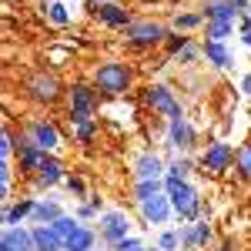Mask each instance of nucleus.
Segmentation results:
<instances>
[{
  "mask_svg": "<svg viewBox=\"0 0 251 251\" xmlns=\"http://www.w3.org/2000/svg\"><path fill=\"white\" fill-rule=\"evenodd\" d=\"M91 84L100 97H127L134 91V71L124 60H100L91 74Z\"/></svg>",
  "mask_w": 251,
  "mask_h": 251,
  "instance_id": "obj_1",
  "label": "nucleus"
},
{
  "mask_svg": "<svg viewBox=\"0 0 251 251\" xmlns=\"http://www.w3.org/2000/svg\"><path fill=\"white\" fill-rule=\"evenodd\" d=\"M164 191L171 198L174 218L181 225H191V221H201V211H204V201H201V191L194 181H177V177H164Z\"/></svg>",
  "mask_w": 251,
  "mask_h": 251,
  "instance_id": "obj_2",
  "label": "nucleus"
},
{
  "mask_svg": "<svg viewBox=\"0 0 251 251\" xmlns=\"http://www.w3.org/2000/svg\"><path fill=\"white\" fill-rule=\"evenodd\" d=\"M97 107H100V94H97L94 84L74 80V84L67 87V117H71V124L97 117Z\"/></svg>",
  "mask_w": 251,
  "mask_h": 251,
  "instance_id": "obj_3",
  "label": "nucleus"
},
{
  "mask_svg": "<svg viewBox=\"0 0 251 251\" xmlns=\"http://www.w3.org/2000/svg\"><path fill=\"white\" fill-rule=\"evenodd\" d=\"M168 37H171V27L161 24V20H134V24L124 30V44H127V47H137V50L168 44Z\"/></svg>",
  "mask_w": 251,
  "mask_h": 251,
  "instance_id": "obj_4",
  "label": "nucleus"
},
{
  "mask_svg": "<svg viewBox=\"0 0 251 251\" xmlns=\"http://www.w3.org/2000/svg\"><path fill=\"white\" fill-rule=\"evenodd\" d=\"M141 97H144V107H148V111H154L157 117H164V121L184 117V104L177 100V94H174L168 84H148Z\"/></svg>",
  "mask_w": 251,
  "mask_h": 251,
  "instance_id": "obj_5",
  "label": "nucleus"
},
{
  "mask_svg": "<svg viewBox=\"0 0 251 251\" xmlns=\"http://www.w3.org/2000/svg\"><path fill=\"white\" fill-rule=\"evenodd\" d=\"M24 91H27V97H30L34 104H57L60 97H67V87H64L60 77L50 74V71L30 74V77L24 80Z\"/></svg>",
  "mask_w": 251,
  "mask_h": 251,
  "instance_id": "obj_6",
  "label": "nucleus"
},
{
  "mask_svg": "<svg viewBox=\"0 0 251 251\" xmlns=\"http://www.w3.org/2000/svg\"><path fill=\"white\" fill-rule=\"evenodd\" d=\"M97 234H100V241H104L107 248L114 251L124 238H131V218H127V211L107 208V211L97 218Z\"/></svg>",
  "mask_w": 251,
  "mask_h": 251,
  "instance_id": "obj_7",
  "label": "nucleus"
},
{
  "mask_svg": "<svg viewBox=\"0 0 251 251\" xmlns=\"http://www.w3.org/2000/svg\"><path fill=\"white\" fill-rule=\"evenodd\" d=\"M20 134L27 137L34 148H40L44 154H54L60 144H64V137H60V127L54 124V121H47V117H34V121H27V127H24Z\"/></svg>",
  "mask_w": 251,
  "mask_h": 251,
  "instance_id": "obj_8",
  "label": "nucleus"
},
{
  "mask_svg": "<svg viewBox=\"0 0 251 251\" xmlns=\"http://www.w3.org/2000/svg\"><path fill=\"white\" fill-rule=\"evenodd\" d=\"M164 144H168V151H174V154H191L194 151V144H198V127L188 121V114L168 121V127H164Z\"/></svg>",
  "mask_w": 251,
  "mask_h": 251,
  "instance_id": "obj_9",
  "label": "nucleus"
},
{
  "mask_svg": "<svg viewBox=\"0 0 251 251\" xmlns=\"http://www.w3.org/2000/svg\"><path fill=\"white\" fill-rule=\"evenodd\" d=\"M168 177V161L157 151H137L131 157V181H164Z\"/></svg>",
  "mask_w": 251,
  "mask_h": 251,
  "instance_id": "obj_10",
  "label": "nucleus"
},
{
  "mask_svg": "<svg viewBox=\"0 0 251 251\" xmlns=\"http://www.w3.org/2000/svg\"><path fill=\"white\" fill-rule=\"evenodd\" d=\"M198 164L204 168V174H225L234 164V148L228 141H211L204 144V151L198 154Z\"/></svg>",
  "mask_w": 251,
  "mask_h": 251,
  "instance_id": "obj_11",
  "label": "nucleus"
},
{
  "mask_svg": "<svg viewBox=\"0 0 251 251\" xmlns=\"http://www.w3.org/2000/svg\"><path fill=\"white\" fill-rule=\"evenodd\" d=\"M177 234H181V251H204L214 245V228L208 218L191 221V225H181Z\"/></svg>",
  "mask_w": 251,
  "mask_h": 251,
  "instance_id": "obj_12",
  "label": "nucleus"
},
{
  "mask_svg": "<svg viewBox=\"0 0 251 251\" xmlns=\"http://www.w3.org/2000/svg\"><path fill=\"white\" fill-rule=\"evenodd\" d=\"M137 211H141V221L151 225V228H164V225L174 218V208H171L168 191H161V194H154V198H148V201H141Z\"/></svg>",
  "mask_w": 251,
  "mask_h": 251,
  "instance_id": "obj_13",
  "label": "nucleus"
},
{
  "mask_svg": "<svg viewBox=\"0 0 251 251\" xmlns=\"http://www.w3.org/2000/svg\"><path fill=\"white\" fill-rule=\"evenodd\" d=\"M67 181V168H64V161H60L57 154H47L44 157V164L37 168V174H34V188L37 191H54L57 184H64Z\"/></svg>",
  "mask_w": 251,
  "mask_h": 251,
  "instance_id": "obj_14",
  "label": "nucleus"
},
{
  "mask_svg": "<svg viewBox=\"0 0 251 251\" xmlns=\"http://www.w3.org/2000/svg\"><path fill=\"white\" fill-rule=\"evenodd\" d=\"M0 251H37V245H34V228H27V225L3 228V234H0Z\"/></svg>",
  "mask_w": 251,
  "mask_h": 251,
  "instance_id": "obj_15",
  "label": "nucleus"
},
{
  "mask_svg": "<svg viewBox=\"0 0 251 251\" xmlns=\"http://www.w3.org/2000/svg\"><path fill=\"white\" fill-rule=\"evenodd\" d=\"M34 204H37V194H27V198H20V201H7V204H3V228L27 225L30 214H34Z\"/></svg>",
  "mask_w": 251,
  "mask_h": 251,
  "instance_id": "obj_16",
  "label": "nucleus"
},
{
  "mask_svg": "<svg viewBox=\"0 0 251 251\" xmlns=\"http://www.w3.org/2000/svg\"><path fill=\"white\" fill-rule=\"evenodd\" d=\"M44 157H47V154H44L40 148H34L24 134H17V171L20 174H30V177H34L37 168L44 164Z\"/></svg>",
  "mask_w": 251,
  "mask_h": 251,
  "instance_id": "obj_17",
  "label": "nucleus"
},
{
  "mask_svg": "<svg viewBox=\"0 0 251 251\" xmlns=\"http://www.w3.org/2000/svg\"><path fill=\"white\" fill-rule=\"evenodd\" d=\"M97 20L104 24V27H111V30H127L131 24H134V17L121 7V3H97Z\"/></svg>",
  "mask_w": 251,
  "mask_h": 251,
  "instance_id": "obj_18",
  "label": "nucleus"
},
{
  "mask_svg": "<svg viewBox=\"0 0 251 251\" xmlns=\"http://www.w3.org/2000/svg\"><path fill=\"white\" fill-rule=\"evenodd\" d=\"M201 57L208 60L214 71H228V67L234 64L228 44H221V40H204V44H201Z\"/></svg>",
  "mask_w": 251,
  "mask_h": 251,
  "instance_id": "obj_19",
  "label": "nucleus"
},
{
  "mask_svg": "<svg viewBox=\"0 0 251 251\" xmlns=\"http://www.w3.org/2000/svg\"><path fill=\"white\" fill-rule=\"evenodd\" d=\"M40 14H44L47 24H54V27H67L74 20V7L67 0H44L40 3Z\"/></svg>",
  "mask_w": 251,
  "mask_h": 251,
  "instance_id": "obj_20",
  "label": "nucleus"
},
{
  "mask_svg": "<svg viewBox=\"0 0 251 251\" xmlns=\"http://www.w3.org/2000/svg\"><path fill=\"white\" fill-rule=\"evenodd\" d=\"M64 208H60L57 198H40L37 194V204H34V214H30V225H54Z\"/></svg>",
  "mask_w": 251,
  "mask_h": 251,
  "instance_id": "obj_21",
  "label": "nucleus"
},
{
  "mask_svg": "<svg viewBox=\"0 0 251 251\" xmlns=\"http://www.w3.org/2000/svg\"><path fill=\"white\" fill-rule=\"evenodd\" d=\"M201 14H204V24H211V20H238L241 14L234 10L231 0H204L201 3Z\"/></svg>",
  "mask_w": 251,
  "mask_h": 251,
  "instance_id": "obj_22",
  "label": "nucleus"
},
{
  "mask_svg": "<svg viewBox=\"0 0 251 251\" xmlns=\"http://www.w3.org/2000/svg\"><path fill=\"white\" fill-rule=\"evenodd\" d=\"M64 251H97V231L91 225H80L77 231L64 241Z\"/></svg>",
  "mask_w": 251,
  "mask_h": 251,
  "instance_id": "obj_23",
  "label": "nucleus"
},
{
  "mask_svg": "<svg viewBox=\"0 0 251 251\" xmlns=\"http://www.w3.org/2000/svg\"><path fill=\"white\" fill-rule=\"evenodd\" d=\"M34 245L37 251H64V238L54 231V225H34Z\"/></svg>",
  "mask_w": 251,
  "mask_h": 251,
  "instance_id": "obj_24",
  "label": "nucleus"
},
{
  "mask_svg": "<svg viewBox=\"0 0 251 251\" xmlns=\"http://www.w3.org/2000/svg\"><path fill=\"white\" fill-rule=\"evenodd\" d=\"M204 24V14L201 10H181V14H174L171 20V30H177V34H191V30H198Z\"/></svg>",
  "mask_w": 251,
  "mask_h": 251,
  "instance_id": "obj_25",
  "label": "nucleus"
},
{
  "mask_svg": "<svg viewBox=\"0 0 251 251\" xmlns=\"http://www.w3.org/2000/svg\"><path fill=\"white\" fill-rule=\"evenodd\" d=\"M194 174V161L188 154H174L168 161V177H177V181H191Z\"/></svg>",
  "mask_w": 251,
  "mask_h": 251,
  "instance_id": "obj_26",
  "label": "nucleus"
},
{
  "mask_svg": "<svg viewBox=\"0 0 251 251\" xmlns=\"http://www.w3.org/2000/svg\"><path fill=\"white\" fill-rule=\"evenodd\" d=\"M74 214H77L80 221H94V218H100V214H104V201H100L97 194H87L77 208H74Z\"/></svg>",
  "mask_w": 251,
  "mask_h": 251,
  "instance_id": "obj_27",
  "label": "nucleus"
},
{
  "mask_svg": "<svg viewBox=\"0 0 251 251\" xmlns=\"http://www.w3.org/2000/svg\"><path fill=\"white\" fill-rule=\"evenodd\" d=\"M164 191V181H134L131 184V198H134V204L141 201H148V198H154V194Z\"/></svg>",
  "mask_w": 251,
  "mask_h": 251,
  "instance_id": "obj_28",
  "label": "nucleus"
},
{
  "mask_svg": "<svg viewBox=\"0 0 251 251\" xmlns=\"http://www.w3.org/2000/svg\"><path fill=\"white\" fill-rule=\"evenodd\" d=\"M97 117H91V121H77V124H71V134H74V141L77 144H91L97 137Z\"/></svg>",
  "mask_w": 251,
  "mask_h": 251,
  "instance_id": "obj_29",
  "label": "nucleus"
},
{
  "mask_svg": "<svg viewBox=\"0 0 251 251\" xmlns=\"http://www.w3.org/2000/svg\"><path fill=\"white\" fill-rule=\"evenodd\" d=\"M234 171H238L241 181H248V184H251V141H248V144H241V148L234 151Z\"/></svg>",
  "mask_w": 251,
  "mask_h": 251,
  "instance_id": "obj_30",
  "label": "nucleus"
},
{
  "mask_svg": "<svg viewBox=\"0 0 251 251\" xmlns=\"http://www.w3.org/2000/svg\"><path fill=\"white\" fill-rule=\"evenodd\" d=\"M204 30H208V40L228 44V37L234 34V20H211V24H204Z\"/></svg>",
  "mask_w": 251,
  "mask_h": 251,
  "instance_id": "obj_31",
  "label": "nucleus"
},
{
  "mask_svg": "<svg viewBox=\"0 0 251 251\" xmlns=\"http://www.w3.org/2000/svg\"><path fill=\"white\" fill-rule=\"evenodd\" d=\"M14 154H17V134L10 127H3V134H0V164H10Z\"/></svg>",
  "mask_w": 251,
  "mask_h": 251,
  "instance_id": "obj_32",
  "label": "nucleus"
},
{
  "mask_svg": "<svg viewBox=\"0 0 251 251\" xmlns=\"http://www.w3.org/2000/svg\"><path fill=\"white\" fill-rule=\"evenodd\" d=\"M157 248L161 251H181V234H177V228H161L157 231Z\"/></svg>",
  "mask_w": 251,
  "mask_h": 251,
  "instance_id": "obj_33",
  "label": "nucleus"
},
{
  "mask_svg": "<svg viewBox=\"0 0 251 251\" xmlns=\"http://www.w3.org/2000/svg\"><path fill=\"white\" fill-rule=\"evenodd\" d=\"M10 188H14V168L10 164H0V201H14L10 198Z\"/></svg>",
  "mask_w": 251,
  "mask_h": 251,
  "instance_id": "obj_34",
  "label": "nucleus"
},
{
  "mask_svg": "<svg viewBox=\"0 0 251 251\" xmlns=\"http://www.w3.org/2000/svg\"><path fill=\"white\" fill-rule=\"evenodd\" d=\"M188 44H194V37H188V34H177V30H171V37H168V44H164V47H168V54H174V57H177V54H181V50H184Z\"/></svg>",
  "mask_w": 251,
  "mask_h": 251,
  "instance_id": "obj_35",
  "label": "nucleus"
},
{
  "mask_svg": "<svg viewBox=\"0 0 251 251\" xmlns=\"http://www.w3.org/2000/svg\"><path fill=\"white\" fill-rule=\"evenodd\" d=\"M114 251H161V248H157V245L151 248V245H144V241H141L137 234H131V238H124V241H121Z\"/></svg>",
  "mask_w": 251,
  "mask_h": 251,
  "instance_id": "obj_36",
  "label": "nucleus"
},
{
  "mask_svg": "<svg viewBox=\"0 0 251 251\" xmlns=\"http://www.w3.org/2000/svg\"><path fill=\"white\" fill-rule=\"evenodd\" d=\"M64 188L74 194V198H87V184H84V177H77V174H67Z\"/></svg>",
  "mask_w": 251,
  "mask_h": 251,
  "instance_id": "obj_37",
  "label": "nucleus"
},
{
  "mask_svg": "<svg viewBox=\"0 0 251 251\" xmlns=\"http://www.w3.org/2000/svg\"><path fill=\"white\" fill-rule=\"evenodd\" d=\"M198 57H201V44H188V47L177 54V60H181V64H194Z\"/></svg>",
  "mask_w": 251,
  "mask_h": 251,
  "instance_id": "obj_38",
  "label": "nucleus"
},
{
  "mask_svg": "<svg viewBox=\"0 0 251 251\" xmlns=\"http://www.w3.org/2000/svg\"><path fill=\"white\" fill-rule=\"evenodd\" d=\"M241 44L251 50V20L248 17H241Z\"/></svg>",
  "mask_w": 251,
  "mask_h": 251,
  "instance_id": "obj_39",
  "label": "nucleus"
},
{
  "mask_svg": "<svg viewBox=\"0 0 251 251\" xmlns=\"http://www.w3.org/2000/svg\"><path fill=\"white\" fill-rule=\"evenodd\" d=\"M218 251H238V245H234V238H225V241L218 245Z\"/></svg>",
  "mask_w": 251,
  "mask_h": 251,
  "instance_id": "obj_40",
  "label": "nucleus"
},
{
  "mask_svg": "<svg viewBox=\"0 0 251 251\" xmlns=\"http://www.w3.org/2000/svg\"><path fill=\"white\" fill-rule=\"evenodd\" d=\"M234 3V10H238V14H245V10H251V0H231Z\"/></svg>",
  "mask_w": 251,
  "mask_h": 251,
  "instance_id": "obj_41",
  "label": "nucleus"
},
{
  "mask_svg": "<svg viewBox=\"0 0 251 251\" xmlns=\"http://www.w3.org/2000/svg\"><path fill=\"white\" fill-rule=\"evenodd\" d=\"M241 91L251 97V74H245V77H241Z\"/></svg>",
  "mask_w": 251,
  "mask_h": 251,
  "instance_id": "obj_42",
  "label": "nucleus"
},
{
  "mask_svg": "<svg viewBox=\"0 0 251 251\" xmlns=\"http://www.w3.org/2000/svg\"><path fill=\"white\" fill-rule=\"evenodd\" d=\"M80 3H84V7H91V3H100V0H80Z\"/></svg>",
  "mask_w": 251,
  "mask_h": 251,
  "instance_id": "obj_43",
  "label": "nucleus"
},
{
  "mask_svg": "<svg viewBox=\"0 0 251 251\" xmlns=\"http://www.w3.org/2000/svg\"><path fill=\"white\" fill-rule=\"evenodd\" d=\"M100 3H117V0H100Z\"/></svg>",
  "mask_w": 251,
  "mask_h": 251,
  "instance_id": "obj_44",
  "label": "nucleus"
},
{
  "mask_svg": "<svg viewBox=\"0 0 251 251\" xmlns=\"http://www.w3.org/2000/svg\"><path fill=\"white\" fill-rule=\"evenodd\" d=\"M7 3H20V0H7Z\"/></svg>",
  "mask_w": 251,
  "mask_h": 251,
  "instance_id": "obj_45",
  "label": "nucleus"
}]
</instances>
